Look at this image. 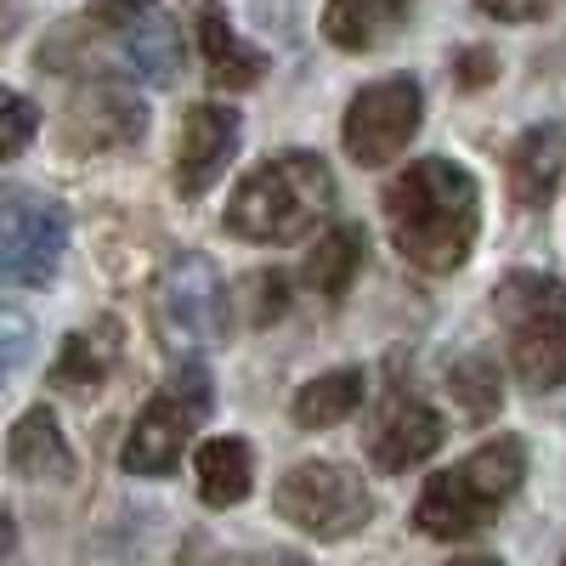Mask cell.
I'll return each instance as SVG.
<instances>
[{"label":"cell","instance_id":"cell-1","mask_svg":"<svg viewBox=\"0 0 566 566\" xmlns=\"http://www.w3.org/2000/svg\"><path fill=\"white\" fill-rule=\"evenodd\" d=\"M380 210L402 261H413L419 272H453L482 232V187L453 159H413L386 187Z\"/></svg>","mask_w":566,"mask_h":566},{"label":"cell","instance_id":"cell-2","mask_svg":"<svg viewBox=\"0 0 566 566\" xmlns=\"http://www.w3.org/2000/svg\"><path fill=\"white\" fill-rule=\"evenodd\" d=\"M328 216H335V170L317 154H277L227 199V232L250 244H301Z\"/></svg>","mask_w":566,"mask_h":566},{"label":"cell","instance_id":"cell-3","mask_svg":"<svg viewBox=\"0 0 566 566\" xmlns=\"http://www.w3.org/2000/svg\"><path fill=\"white\" fill-rule=\"evenodd\" d=\"M522 476H527V448L515 437H493L476 453H464L453 470H437V476L424 482V493L413 504V527L424 538H442V544L482 533L515 499Z\"/></svg>","mask_w":566,"mask_h":566},{"label":"cell","instance_id":"cell-4","mask_svg":"<svg viewBox=\"0 0 566 566\" xmlns=\"http://www.w3.org/2000/svg\"><path fill=\"white\" fill-rule=\"evenodd\" d=\"M510 340V368L527 391L566 386V283L549 272H510L493 295Z\"/></svg>","mask_w":566,"mask_h":566},{"label":"cell","instance_id":"cell-5","mask_svg":"<svg viewBox=\"0 0 566 566\" xmlns=\"http://www.w3.org/2000/svg\"><path fill=\"white\" fill-rule=\"evenodd\" d=\"M210 397H216L210 368L199 357H181L170 368L165 391H154L148 402H142L119 464L130 470V476H170V470L181 464V453H187V442H193L199 419L210 413Z\"/></svg>","mask_w":566,"mask_h":566},{"label":"cell","instance_id":"cell-6","mask_svg":"<svg viewBox=\"0 0 566 566\" xmlns=\"http://www.w3.org/2000/svg\"><path fill=\"white\" fill-rule=\"evenodd\" d=\"M272 504L290 527H301L306 538H328V544L363 533L374 515L368 482L352 464H335V459H306L295 470H283Z\"/></svg>","mask_w":566,"mask_h":566},{"label":"cell","instance_id":"cell-7","mask_svg":"<svg viewBox=\"0 0 566 566\" xmlns=\"http://www.w3.org/2000/svg\"><path fill=\"white\" fill-rule=\"evenodd\" d=\"M419 114H424V97H419V80L408 74H391V80H374L363 85L346 119H340V142H346V154L363 165V170H380L391 165L413 130H419Z\"/></svg>","mask_w":566,"mask_h":566},{"label":"cell","instance_id":"cell-8","mask_svg":"<svg viewBox=\"0 0 566 566\" xmlns=\"http://www.w3.org/2000/svg\"><path fill=\"white\" fill-rule=\"evenodd\" d=\"M63 244H69L63 205L40 199V193H18L0 205V277L7 283H29V290L52 283Z\"/></svg>","mask_w":566,"mask_h":566},{"label":"cell","instance_id":"cell-9","mask_svg":"<svg viewBox=\"0 0 566 566\" xmlns=\"http://www.w3.org/2000/svg\"><path fill=\"white\" fill-rule=\"evenodd\" d=\"M159 317L176 340L187 346H216L227 340V323H232V301H227V283L216 272L210 255L187 250L170 261L165 283H159Z\"/></svg>","mask_w":566,"mask_h":566},{"label":"cell","instance_id":"cell-10","mask_svg":"<svg viewBox=\"0 0 566 566\" xmlns=\"http://www.w3.org/2000/svg\"><path fill=\"white\" fill-rule=\"evenodd\" d=\"M442 437H448V424L431 402H419L408 391H391L386 408L368 424V459H374V470H386V476H402V470L431 459L442 448Z\"/></svg>","mask_w":566,"mask_h":566},{"label":"cell","instance_id":"cell-11","mask_svg":"<svg viewBox=\"0 0 566 566\" xmlns=\"http://www.w3.org/2000/svg\"><path fill=\"white\" fill-rule=\"evenodd\" d=\"M239 108L227 103H199L187 108L181 119V148H176V193L181 199H205V187L232 165V154H239Z\"/></svg>","mask_w":566,"mask_h":566},{"label":"cell","instance_id":"cell-12","mask_svg":"<svg viewBox=\"0 0 566 566\" xmlns=\"http://www.w3.org/2000/svg\"><path fill=\"white\" fill-rule=\"evenodd\" d=\"M142 130H148V108H142V97H130L125 85H91L63 114L69 148H125Z\"/></svg>","mask_w":566,"mask_h":566},{"label":"cell","instance_id":"cell-13","mask_svg":"<svg viewBox=\"0 0 566 566\" xmlns=\"http://www.w3.org/2000/svg\"><path fill=\"white\" fill-rule=\"evenodd\" d=\"M510 193L515 205H527V210H544L555 199V187H560V170H566V130L560 125H533L515 136V148H510Z\"/></svg>","mask_w":566,"mask_h":566},{"label":"cell","instance_id":"cell-14","mask_svg":"<svg viewBox=\"0 0 566 566\" xmlns=\"http://www.w3.org/2000/svg\"><path fill=\"white\" fill-rule=\"evenodd\" d=\"M7 459H12L18 476H29V482H69L74 476V448H69V437H63V424H57L52 408H29L12 424Z\"/></svg>","mask_w":566,"mask_h":566},{"label":"cell","instance_id":"cell-15","mask_svg":"<svg viewBox=\"0 0 566 566\" xmlns=\"http://www.w3.org/2000/svg\"><path fill=\"white\" fill-rule=\"evenodd\" d=\"M199 52H205V74L216 91H250L266 74V57L232 34V23L216 0H199Z\"/></svg>","mask_w":566,"mask_h":566},{"label":"cell","instance_id":"cell-16","mask_svg":"<svg viewBox=\"0 0 566 566\" xmlns=\"http://www.w3.org/2000/svg\"><path fill=\"white\" fill-rule=\"evenodd\" d=\"M119 352H125V328L114 317H97V323L74 328V335L63 340V352H57V363H52V386H63V391L103 386L108 368L119 363Z\"/></svg>","mask_w":566,"mask_h":566},{"label":"cell","instance_id":"cell-17","mask_svg":"<svg viewBox=\"0 0 566 566\" xmlns=\"http://www.w3.org/2000/svg\"><path fill=\"white\" fill-rule=\"evenodd\" d=\"M413 0H328L323 7V40L340 52H374L402 18Z\"/></svg>","mask_w":566,"mask_h":566},{"label":"cell","instance_id":"cell-18","mask_svg":"<svg viewBox=\"0 0 566 566\" xmlns=\"http://www.w3.org/2000/svg\"><path fill=\"white\" fill-rule=\"evenodd\" d=\"M125 57H130V69L142 80H154V85L181 74V34H176L170 12H159V0L125 23Z\"/></svg>","mask_w":566,"mask_h":566},{"label":"cell","instance_id":"cell-19","mask_svg":"<svg viewBox=\"0 0 566 566\" xmlns=\"http://www.w3.org/2000/svg\"><path fill=\"white\" fill-rule=\"evenodd\" d=\"M255 482V453L239 437H210L199 448V499L210 510H232Z\"/></svg>","mask_w":566,"mask_h":566},{"label":"cell","instance_id":"cell-20","mask_svg":"<svg viewBox=\"0 0 566 566\" xmlns=\"http://www.w3.org/2000/svg\"><path fill=\"white\" fill-rule=\"evenodd\" d=\"M357 266H363V227L340 221V227H328L323 239L312 244V255L301 266V283H306V290H317V295H328V301H340L352 290Z\"/></svg>","mask_w":566,"mask_h":566},{"label":"cell","instance_id":"cell-21","mask_svg":"<svg viewBox=\"0 0 566 566\" xmlns=\"http://www.w3.org/2000/svg\"><path fill=\"white\" fill-rule=\"evenodd\" d=\"M357 402H363V368H328L295 391L290 419L301 431H328V424H340L346 413H357Z\"/></svg>","mask_w":566,"mask_h":566},{"label":"cell","instance_id":"cell-22","mask_svg":"<svg viewBox=\"0 0 566 566\" xmlns=\"http://www.w3.org/2000/svg\"><path fill=\"white\" fill-rule=\"evenodd\" d=\"M448 391L459 397V408L470 419H493L499 402H504V386H499V368L488 352H464L453 368H448Z\"/></svg>","mask_w":566,"mask_h":566},{"label":"cell","instance_id":"cell-23","mask_svg":"<svg viewBox=\"0 0 566 566\" xmlns=\"http://www.w3.org/2000/svg\"><path fill=\"white\" fill-rule=\"evenodd\" d=\"M34 130H40V108L29 97H18L12 85H0V165L18 159L34 142Z\"/></svg>","mask_w":566,"mask_h":566},{"label":"cell","instance_id":"cell-24","mask_svg":"<svg viewBox=\"0 0 566 566\" xmlns=\"http://www.w3.org/2000/svg\"><path fill=\"white\" fill-rule=\"evenodd\" d=\"M29 346H34V317L18 306H0V380L29 357Z\"/></svg>","mask_w":566,"mask_h":566},{"label":"cell","instance_id":"cell-25","mask_svg":"<svg viewBox=\"0 0 566 566\" xmlns=\"http://www.w3.org/2000/svg\"><path fill=\"white\" fill-rule=\"evenodd\" d=\"M283 301H290V283H283V272H255L250 306H255V323H261V328H266V323L283 312Z\"/></svg>","mask_w":566,"mask_h":566},{"label":"cell","instance_id":"cell-26","mask_svg":"<svg viewBox=\"0 0 566 566\" xmlns=\"http://www.w3.org/2000/svg\"><path fill=\"white\" fill-rule=\"evenodd\" d=\"M476 7L499 23H538L549 12V0H476Z\"/></svg>","mask_w":566,"mask_h":566},{"label":"cell","instance_id":"cell-27","mask_svg":"<svg viewBox=\"0 0 566 566\" xmlns=\"http://www.w3.org/2000/svg\"><path fill=\"white\" fill-rule=\"evenodd\" d=\"M493 74H499V63H493L488 45H470V52L459 57V85H488Z\"/></svg>","mask_w":566,"mask_h":566},{"label":"cell","instance_id":"cell-28","mask_svg":"<svg viewBox=\"0 0 566 566\" xmlns=\"http://www.w3.org/2000/svg\"><path fill=\"white\" fill-rule=\"evenodd\" d=\"M244 566H312V560L295 555V549H261V555H250Z\"/></svg>","mask_w":566,"mask_h":566},{"label":"cell","instance_id":"cell-29","mask_svg":"<svg viewBox=\"0 0 566 566\" xmlns=\"http://www.w3.org/2000/svg\"><path fill=\"white\" fill-rule=\"evenodd\" d=\"M18 544V527H12V515L7 510H0V560H7V549Z\"/></svg>","mask_w":566,"mask_h":566},{"label":"cell","instance_id":"cell-30","mask_svg":"<svg viewBox=\"0 0 566 566\" xmlns=\"http://www.w3.org/2000/svg\"><path fill=\"white\" fill-rule=\"evenodd\" d=\"M448 566H504L499 555H459V560H448Z\"/></svg>","mask_w":566,"mask_h":566},{"label":"cell","instance_id":"cell-31","mask_svg":"<svg viewBox=\"0 0 566 566\" xmlns=\"http://www.w3.org/2000/svg\"><path fill=\"white\" fill-rule=\"evenodd\" d=\"M560 566H566V555H560Z\"/></svg>","mask_w":566,"mask_h":566}]
</instances>
